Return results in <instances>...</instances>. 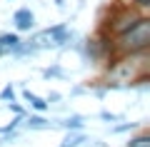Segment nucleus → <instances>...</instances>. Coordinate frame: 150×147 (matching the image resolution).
<instances>
[{"mask_svg":"<svg viewBox=\"0 0 150 147\" xmlns=\"http://www.w3.org/2000/svg\"><path fill=\"white\" fill-rule=\"evenodd\" d=\"M20 35L18 32H0V55L5 53H15L18 47H20Z\"/></svg>","mask_w":150,"mask_h":147,"instance_id":"5","label":"nucleus"},{"mask_svg":"<svg viewBox=\"0 0 150 147\" xmlns=\"http://www.w3.org/2000/svg\"><path fill=\"white\" fill-rule=\"evenodd\" d=\"M60 97H63V95H60V92H55V90H50V92L45 95V102H48V105H53V102H58Z\"/></svg>","mask_w":150,"mask_h":147,"instance_id":"14","label":"nucleus"},{"mask_svg":"<svg viewBox=\"0 0 150 147\" xmlns=\"http://www.w3.org/2000/svg\"><path fill=\"white\" fill-rule=\"evenodd\" d=\"M143 15H148V13L138 10V8H133V5L115 8V10L110 13V20L103 25V30H105L110 37H115V35H120V32H125L128 27H133V25H135V23H138Z\"/></svg>","mask_w":150,"mask_h":147,"instance_id":"2","label":"nucleus"},{"mask_svg":"<svg viewBox=\"0 0 150 147\" xmlns=\"http://www.w3.org/2000/svg\"><path fill=\"white\" fill-rule=\"evenodd\" d=\"M58 127H63V130H83L85 127V117L83 115H70L63 122H58Z\"/></svg>","mask_w":150,"mask_h":147,"instance_id":"8","label":"nucleus"},{"mask_svg":"<svg viewBox=\"0 0 150 147\" xmlns=\"http://www.w3.org/2000/svg\"><path fill=\"white\" fill-rule=\"evenodd\" d=\"M138 122H125V125H115L112 127V135H118V132H128V130H135Z\"/></svg>","mask_w":150,"mask_h":147,"instance_id":"13","label":"nucleus"},{"mask_svg":"<svg viewBox=\"0 0 150 147\" xmlns=\"http://www.w3.org/2000/svg\"><path fill=\"white\" fill-rule=\"evenodd\" d=\"M5 105H8V110H13V112H15V115H20V117H25V115H28V110H25V107H23V105H18L15 100L5 102Z\"/></svg>","mask_w":150,"mask_h":147,"instance_id":"11","label":"nucleus"},{"mask_svg":"<svg viewBox=\"0 0 150 147\" xmlns=\"http://www.w3.org/2000/svg\"><path fill=\"white\" fill-rule=\"evenodd\" d=\"M150 47V15H143L133 27L112 37V58L148 53Z\"/></svg>","mask_w":150,"mask_h":147,"instance_id":"1","label":"nucleus"},{"mask_svg":"<svg viewBox=\"0 0 150 147\" xmlns=\"http://www.w3.org/2000/svg\"><path fill=\"white\" fill-rule=\"evenodd\" d=\"M13 25H15L18 32H30L35 27V13L30 8H18L13 13Z\"/></svg>","mask_w":150,"mask_h":147,"instance_id":"3","label":"nucleus"},{"mask_svg":"<svg viewBox=\"0 0 150 147\" xmlns=\"http://www.w3.org/2000/svg\"><path fill=\"white\" fill-rule=\"evenodd\" d=\"M23 102H25L28 107H33L35 112H48V102H45V97H40V95H35V92H30V90H23Z\"/></svg>","mask_w":150,"mask_h":147,"instance_id":"6","label":"nucleus"},{"mask_svg":"<svg viewBox=\"0 0 150 147\" xmlns=\"http://www.w3.org/2000/svg\"><path fill=\"white\" fill-rule=\"evenodd\" d=\"M83 142H88V137H85L83 130H68V135L60 142V147H80Z\"/></svg>","mask_w":150,"mask_h":147,"instance_id":"7","label":"nucleus"},{"mask_svg":"<svg viewBox=\"0 0 150 147\" xmlns=\"http://www.w3.org/2000/svg\"><path fill=\"white\" fill-rule=\"evenodd\" d=\"M55 5H58V8H63V5H65V0H55Z\"/></svg>","mask_w":150,"mask_h":147,"instance_id":"16","label":"nucleus"},{"mask_svg":"<svg viewBox=\"0 0 150 147\" xmlns=\"http://www.w3.org/2000/svg\"><path fill=\"white\" fill-rule=\"evenodd\" d=\"M100 117H103V120H110V122H118V120H120V115H115V112H108V110H103Z\"/></svg>","mask_w":150,"mask_h":147,"instance_id":"15","label":"nucleus"},{"mask_svg":"<svg viewBox=\"0 0 150 147\" xmlns=\"http://www.w3.org/2000/svg\"><path fill=\"white\" fill-rule=\"evenodd\" d=\"M128 147H150V135H148V132H140V135L130 137Z\"/></svg>","mask_w":150,"mask_h":147,"instance_id":"9","label":"nucleus"},{"mask_svg":"<svg viewBox=\"0 0 150 147\" xmlns=\"http://www.w3.org/2000/svg\"><path fill=\"white\" fill-rule=\"evenodd\" d=\"M0 100H3V102H10V100H15V85H13V82H8L5 87L0 90Z\"/></svg>","mask_w":150,"mask_h":147,"instance_id":"10","label":"nucleus"},{"mask_svg":"<svg viewBox=\"0 0 150 147\" xmlns=\"http://www.w3.org/2000/svg\"><path fill=\"white\" fill-rule=\"evenodd\" d=\"M20 125H25L28 130H55V127H58V122L43 117V112H35V115H25Z\"/></svg>","mask_w":150,"mask_h":147,"instance_id":"4","label":"nucleus"},{"mask_svg":"<svg viewBox=\"0 0 150 147\" xmlns=\"http://www.w3.org/2000/svg\"><path fill=\"white\" fill-rule=\"evenodd\" d=\"M63 70L58 68V65H53V68H48V70H43V77H63Z\"/></svg>","mask_w":150,"mask_h":147,"instance_id":"12","label":"nucleus"}]
</instances>
